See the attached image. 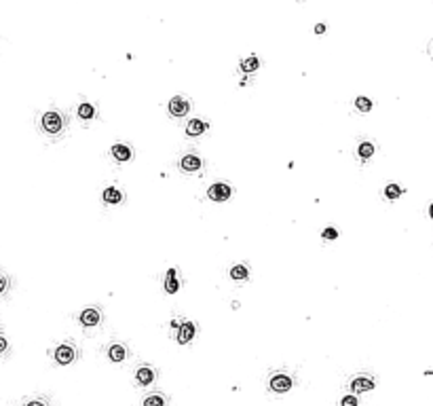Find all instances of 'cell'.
Returning <instances> with one entry per match:
<instances>
[{
    "instance_id": "obj_18",
    "label": "cell",
    "mask_w": 433,
    "mask_h": 406,
    "mask_svg": "<svg viewBox=\"0 0 433 406\" xmlns=\"http://www.w3.org/2000/svg\"><path fill=\"white\" fill-rule=\"evenodd\" d=\"M357 155H359L361 161H368L374 155V144H372V142H361L359 148H357Z\"/></svg>"
},
{
    "instance_id": "obj_1",
    "label": "cell",
    "mask_w": 433,
    "mask_h": 406,
    "mask_svg": "<svg viewBox=\"0 0 433 406\" xmlns=\"http://www.w3.org/2000/svg\"><path fill=\"white\" fill-rule=\"evenodd\" d=\"M40 125H42V129H45L49 135H58L63 129V117L59 115V112H55V110H49V112L42 115Z\"/></svg>"
},
{
    "instance_id": "obj_23",
    "label": "cell",
    "mask_w": 433,
    "mask_h": 406,
    "mask_svg": "<svg viewBox=\"0 0 433 406\" xmlns=\"http://www.w3.org/2000/svg\"><path fill=\"white\" fill-rule=\"evenodd\" d=\"M340 406H359V400H357V396H355V394H349V396H345L343 400H340Z\"/></svg>"
},
{
    "instance_id": "obj_5",
    "label": "cell",
    "mask_w": 433,
    "mask_h": 406,
    "mask_svg": "<svg viewBox=\"0 0 433 406\" xmlns=\"http://www.w3.org/2000/svg\"><path fill=\"white\" fill-rule=\"evenodd\" d=\"M231 195H232V188L229 187V184H224V182L211 184V187H209V190H207V197L211 199V201H216V203L229 201V199H231Z\"/></svg>"
},
{
    "instance_id": "obj_26",
    "label": "cell",
    "mask_w": 433,
    "mask_h": 406,
    "mask_svg": "<svg viewBox=\"0 0 433 406\" xmlns=\"http://www.w3.org/2000/svg\"><path fill=\"white\" fill-rule=\"evenodd\" d=\"M6 288H9V277L4 273H0V294H4Z\"/></svg>"
},
{
    "instance_id": "obj_13",
    "label": "cell",
    "mask_w": 433,
    "mask_h": 406,
    "mask_svg": "<svg viewBox=\"0 0 433 406\" xmlns=\"http://www.w3.org/2000/svg\"><path fill=\"white\" fill-rule=\"evenodd\" d=\"M127 355H129V351H127V347L125 345H120V343H112L110 347H108V358L112 360V362H123Z\"/></svg>"
},
{
    "instance_id": "obj_9",
    "label": "cell",
    "mask_w": 433,
    "mask_h": 406,
    "mask_svg": "<svg viewBox=\"0 0 433 406\" xmlns=\"http://www.w3.org/2000/svg\"><path fill=\"white\" fill-rule=\"evenodd\" d=\"M201 167H203V161L199 159L197 155H186V156H182V161H180V169L186 174H195Z\"/></svg>"
},
{
    "instance_id": "obj_10",
    "label": "cell",
    "mask_w": 433,
    "mask_h": 406,
    "mask_svg": "<svg viewBox=\"0 0 433 406\" xmlns=\"http://www.w3.org/2000/svg\"><path fill=\"white\" fill-rule=\"evenodd\" d=\"M374 379H368V376H355L351 381V391L353 394H364V391H372L374 389Z\"/></svg>"
},
{
    "instance_id": "obj_24",
    "label": "cell",
    "mask_w": 433,
    "mask_h": 406,
    "mask_svg": "<svg viewBox=\"0 0 433 406\" xmlns=\"http://www.w3.org/2000/svg\"><path fill=\"white\" fill-rule=\"evenodd\" d=\"M9 351V341H6V337L4 334H0V358Z\"/></svg>"
},
{
    "instance_id": "obj_2",
    "label": "cell",
    "mask_w": 433,
    "mask_h": 406,
    "mask_svg": "<svg viewBox=\"0 0 433 406\" xmlns=\"http://www.w3.org/2000/svg\"><path fill=\"white\" fill-rule=\"evenodd\" d=\"M292 387H294V379L286 373H275L271 381H268V389L275 391V394H288Z\"/></svg>"
},
{
    "instance_id": "obj_8",
    "label": "cell",
    "mask_w": 433,
    "mask_h": 406,
    "mask_svg": "<svg viewBox=\"0 0 433 406\" xmlns=\"http://www.w3.org/2000/svg\"><path fill=\"white\" fill-rule=\"evenodd\" d=\"M79 322L85 326V328H93V326H97L99 322H102V313H99V309L89 307L79 315Z\"/></svg>"
},
{
    "instance_id": "obj_27",
    "label": "cell",
    "mask_w": 433,
    "mask_h": 406,
    "mask_svg": "<svg viewBox=\"0 0 433 406\" xmlns=\"http://www.w3.org/2000/svg\"><path fill=\"white\" fill-rule=\"evenodd\" d=\"M26 406H49V402H47V400H40V398H36V400H30Z\"/></svg>"
},
{
    "instance_id": "obj_4",
    "label": "cell",
    "mask_w": 433,
    "mask_h": 406,
    "mask_svg": "<svg viewBox=\"0 0 433 406\" xmlns=\"http://www.w3.org/2000/svg\"><path fill=\"white\" fill-rule=\"evenodd\" d=\"M172 328L177 330L175 341H177L180 345L188 343V341L195 337V332H197V328H195V324H193V322H180V319H173V322H172Z\"/></svg>"
},
{
    "instance_id": "obj_11",
    "label": "cell",
    "mask_w": 433,
    "mask_h": 406,
    "mask_svg": "<svg viewBox=\"0 0 433 406\" xmlns=\"http://www.w3.org/2000/svg\"><path fill=\"white\" fill-rule=\"evenodd\" d=\"M110 153H112V156H115L118 163H127V161H131V156H133V151L129 146H125V144H115Z\"/></svg>"
},
{
    "instance_id": "obj_25",
    "label": "cell",
    "mask_w": 433,
    "mask_h": 406,
    "mask_svg": "<svg viewBox=\"0 0 433 406\" xmlns=\"http://www.w3.org/2000/svg\"><path fill=\"white\" fill-rule=\"evenodd\" d=\"M321 237H323V239H336V237H338V231L330 226V229H325V231L321 233Z\"/></svg>"
},
{
    "instance_id": "obj_15",
    "label": "cell",
    "mask_w": 433,
    "mask_h": 406,
    "mask_svg": "<svg viewBox=\"0 0 433 406\" xmlns=\"http://www.w3.org/2000/svg\"><path fill=\"white\" fill-rule=\"evenodd\" d=\"M142 406H167V398L163 394H148L144 398V402H142Z\"/></svg>"
},
{
    "instance_id": "obj_29",
    "label": "cell",
    "mask_w": 433,
    "mask_h": 406,
    "mask_svg": "<svg viewBox=\"0 0 433 406\" xmlns=\"http://www.w3.org/2000/svg\"><path fill=\"white\" fill-rule=\"evenodd\" d=\"M429 216H431V220H433V203H431V208H429Z\"/></svg>"
},
{
    "instance_id": "obj_28",
    "label": "cell",
    "mask_w": 433,
    "mask_h": 406,
    "mask_svg": "<svg viewBox=\"0 0 433 406\" xmlns=\"http://www.w3.org/2000/svg\"><path fill=\"white\" fill-rule=\"evenodd\" d=\"M315 32H317V34H323V32H325V26H323V24L315 26Z\"/></svg>"
},
{
    "instance_id": "obj_12",
    "label": "cell",
    "mask_w": 433,
    "mask_h": 406,
    "mask_svg": "<svg viewBox=\"0 0 433 406\" xmlns=\"http://www.w3.org/2000/svg\"><path fill=\"white\" fill-rule=\"evenodd\" d=\"M207 123L205 121H201V119H193L190 123L186 125V135H190V138H197V135H201V133H205L207 131Z\"/></svg>"
},
{
    "instance_id": "obj_22",
    "label": "cell",
    "mask_w": 433,
    "mask_h": 406,
    "mask_svg": "<svg viewBox=\"0 0 433 406\" xmlns=\"http://www.w3.org/2000/svg\"><path fill=\"white\" fill-rule=\"evenodd\" d=\"M385 195H387V199H391V201H393V199H397L402 195V187H397V184H389V187L385 188Z\"/></svg>"
},
{
    "instance_id": "obj_20",
    "label": "cell",
    "mask_w": 433,
    "mask_h": 406,
    "mask_svg": "<svg viewBox=\"0 0 433 406\" xmlns=\"http://www.w3.org/2000/svg\"><path fill=\"white\" fill-rule=\"evenodd\" d=\"M355 108H357L359 112H370V110H372V99L359 95L357 99H355Z\"/></svg>"
},
{
    "instance_id": "obj_14",
    "label": "cell",
    "mask_w": 433,
    "mask_h": 406,
    "mask_svg": "<svg viewBox=\"0 0 433 406\" xmlns=\"http://www.w3.org/2000/svg\"><path fill=\"white\" fill-rule=\"evenodd\" d=\"M102 199H104V203H110V205H116V203H120L123 201V193H120L118 188H115V187H108L102 193Z\"/></svg>"
},
{
    "instance_id": "obj_6",
    "label": "cell",
    "mask_w": 433,
    "mask_h": 406,
    "mask_svg": "<svg viewBox=\"0 0 433 406\" xmlns=\"http://www.w3.org/2000/svg\"><path fill=\"white\" fill-rule=\"evenodd\" d=\"M154 381H157V370H154L152 366L144 364V366H140L136 370V383L140 387H150Z\"/></svg>"
},
{
    "instance_id": "obj_7",
    "label": "cell",
    "mask_w": 433,
    "mask_h": 406,
    "mask_svg": "<svg viewBox=\"0 0 433 406\" xmlns=\"http://www.w3.org/2000/svg\"><path fill=\"white\" fill-rule=\"evenodd\" d=\"M188 110H190V104H188V99L182 97V95H175L172 102H169V115L175 117V119L186 117Z\"/></svg>"
},
{
    "instance_id": "obj_19",
    "label": "cell",
    "mask_w": 433,
    "mask_h": 406,
    "mask_svg": "<svg viewBox=\"0 0 433 406\" xmlns=\"http://www.w3.org/2000/svg\"><path fill=\"white\" fill-rule=\"evenodd\" d=\"M258 66H260V62H258L256 55H252V58H247V60L241 62V70H243V72H256Z\"/></svg>"
},
{
    "instance_id": "obj_21",
    "label": "cell",
    "mask_w": 433,
    "mask_h": 406,
    "mask_svg": "<svg viewBox=\"0 0 433 406\" xmlns=\"http://www.w3.org/2000/svg\"><path fill=\"white\" fill-rule=\"evenodd\" d=\"M95 117V108L91 104H81L79 106V119H85V121H89V119H93Z\"/></svg>"
},
{
    "instance_id": "obj_17",
    "label": "cell",
    "mask_w": 433,
    "mask_h": 406,
    "mask_svg": "<svg viewBox=\"0 0 433 406\" xmlns=\"http://www.w3.org/2000/svg\"><path fill=\"white\" fill-rule=\"evenodd\" d=\"M231 277L232 280H237V281H243V280L250 277V269H247L245 265H235L231 269Z\"/></svg>"
},
{
    "instance_id": "obj_16",
    "label": "cell",
    "mask_w": 433,
    "mask_h": 406,
    "mask_svg": "<svg viewBox=\"0 0 433 406\" xmlns=\"http://www.w3.org/2000/svg\"><path fill=\"white\" fill-rule=\"evenodd\" d=\"M177 288H180V283H177V277H175V269H169L165 275V290L169 294H175Z\"/></svg>"
},
{
    "instance_id": "obj_3",
    "label": "cell",
    "mask_w": 433,
    "mask_h": 406,
    "mask_svg": "<svg viewBox=\"0 0 433 406\" xmlns=\"http://www.w3.org/2000/svg\"><path fill=\"white\" fill-rule=\"evenodd\" d=\"M76 355H79V351H76V347L72 343H61L58 349H55L53 358H55V362H58L59 366H68V364H72V362L76 360Z\"/></svg>"
}]
</instances>
